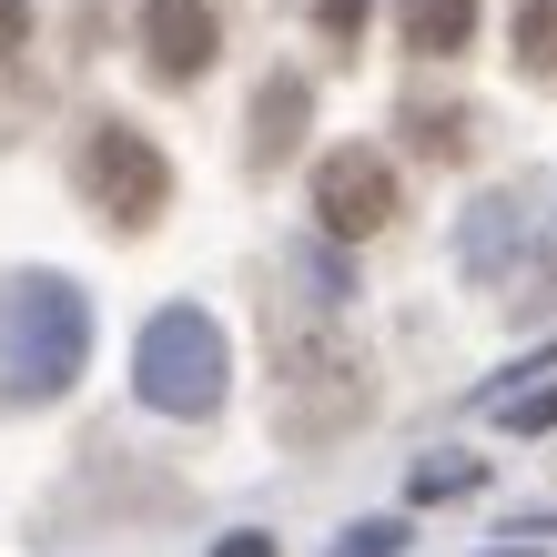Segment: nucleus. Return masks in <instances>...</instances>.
<instances>
[{
  "mask_svg": "<svg viewBox=\"0 0 557 557\" xmlns=\"http://www.w3.org/2000/svg\"><path fill=\"white\" fill-rule=\"evenodd\" d=\"M91 355V305L72 274H11L0 284V406H61Z\"/></svg>",
  "mask_w": 557,
  "mask_h": 557,
  "instance_id": "1",
  "label": "nucleus"
},
{
  "mask_svg": "<svg viewBox=\"0 0 557 557\" xmlns=\"http://www.w3.org/2000/svg\"><path fill=\"white\" fill-rule=\"evenodd\" d=\"M223 375H234V355H223V324L203 305H162L143 324V345H133V396L152 416H183V425H203L223 406Z\"/></svg>",
  "mask_w": 557,
  "mask_h": 557,
  "instance_id": "2",
  "label": "nucleus"
},
{
  "mask_svg": "<svg viewBox=\"0 0 557 557\" xmlns=\"http://www.w3.org/2000/svg\"><path fill=\"white\" fill-rule=\"evenodd\" d=\"M274 385H284V436L294 446H314V436L366 416V375H355L345 335H324V324H274Z\"/></svg>",
  "mask_w": 557,
  "mask_h": 557,
  "instance_id": "3",
  "label": "nucleus"
},
{
  "mask_svg": "<svg viewBox=\"0 0 557 557\" xmlns=\"http://www.w3.org/2000/svg\"><path fill=\"white\" fill-rule=\"evenodd\" d=\"M82 193L122 223V234H152L162 203H173V162H162V143L133 133V122H91V143H82Z\"/></svg>",
  "mask_w": 557,
  "mask_h": 557,
  "instance_id": "4",
  "label": "nucleus"
},
{
  "mask_svg": "<svg viewBox=\"0 0 557 557\" xmlns=\"http://www.w3.org/2000/svg\"><path fill=\"white\" fill-rule=\"evenodd\" d=\"M314 223H324V244L385 234V223H396V173H385V152H366V143L324 152L314 162Z\"/></svg>",
  "mask_w": 557,
  "mask_h": 557,
  "instance_id": "5",
  "label": "nucleus"
},
{
  "mask_svg": "<svg viewBox=\"0 0 557 557\" xmlns=\"http://www.w3.org/2000/svg\"><path fill=\"white\" fill-rule=\"evenodd\" d=\"M213 51H223L213 0H143V61H152V82H173V91L203 82Z\"/></svg>",
  "mask_w": 557,
  "mask_h": 557,
  "instance_id": "6",
  "label": "nucleus"
},
{
  "mask_svg": "<svg viewBox=\"0 0 557 557\" xmlns=\"http://www.w3.org/2000/svg\"><path fill=\"white\" fill-rule=\"evenodd\" d=\"M528 244H537L528 193H486V203H467V223H456V264H467L476 284H507L517 264H528Z\"/></svg>",
  "mask_w": 557,
  "mask_h": 557,
  "instance_id": "7",
  "label": "nucleus"
},
{
  "mask_svg": "<svg viewBox=\"0 0 557 557\" xmlns=\"http://www.w3.org/2000/svg\"><path fill=\"white\" fill-rule=\"evenodd\" d=\"M305 122H314V82L305 72H274L264 91H253V173H274V162L305 143Z\"/></svg>",
  "mask_w": 557,
  "mask_h": 557,
  "instance_id": "8",
  "label": "nucleus"
},
{
  "mask_svg": "<svg viewBox=\"0 0 557 557\" xmlns=\"http://www.w3.org/2000/svg\"><path fill=\"white\" fill-rule=\"evenodd\" d=\"M396 30H406V51L456 61V51L476 41V0H406V11H396Z\"/></svg>",
  "mask_w": 557,
  "mask_h": 557,
  "instance_id": "9",
  "label": "nucleus"
},
{
  "mask_svg": "<svg viewBox=\"0 0 557 557\" xmlns=\"http://www.w3.org/2000/svg\"><path fill=\"white\" fill-rule=\"evenodd\" d=\"M486 486V456H425V467L406 476V497L416 507H446V497H476Z\"/></svg>",
  "mask_w": 557,
  "mask_h": 557,
  "instance_id": "10",
  "label": "nucleus"
},
{
  "mask_svg": "<svg viewBox=\"0 0 557 557\" xmlns=\"http://www.w3.org/2000/svg\"><path fill=\"white\" fill-rule=\"evenodd\" d=\"M517 61L537 82H557V0H517Z\"/></svg>",
  "mask_w": 557,
  "mask_h": 557,
  "instance_id": "11",
  "label": "nucleus"
},
{
  "mask_svg": "<svg viewBox=\"0 0 557 557\" xmlns=\"http://www.w3.org/2000/svg\"><path fill=\"white\" fill-rule=\"evenodd\" d=\"M406 133H416V152H436V162H467V143H476V133H467V112H456V102H436V112L416 102V112H406Z\"/></svg>",
  "mask_w": 557,
  "mask_h": 557,
  "instance_id": "12",
  "label": "nucleus"
},
{
  "mask_svg": "<svg viewBox=\"0 0 557 557\" xmlns=\"http://www.w3.org/2000/svg\"><path fill=\"white\" fill-rule=\"evenodd\" d=\"M497 416H507V436H547V425H557V375H547V385H528V396L497 406Z\"/></svg>",
  "mask_w": 557,
  "mask_h": 557,
  "instance_id": "13",
  "label": "nucleus"
},
{
  "mask_svg": "<svg viewBox=\"0 0 557 557\" xmlns=\"http://www.w3.org/2000/svg\"><path fill=\"white\" fill-rule=\"evenodd\" d=\"M396 547H406L396 517H366V528H345V537H335V557H396Z\"/></svg>",
  "mask_w": 557,
  "mask_h": 557,
  "instance_id": "14",
  "label": "nucleus"
},
{
  "mask_svg": "<svg viewBox=\"0 0 557 557\" xmlns=\"http://www.w3.org/2000/svg\"><path fill=\"white\" fill-rule=\"evenodd\" d=\"M366 21H375V0H314V30H324V41H355Z\"/></svg>",
  "mask_w": 557,
  "mask_h": 557,
  "instance_id": "15",
  "label": "nucleus"
},
{
  "mask_svg": "<svg viewBox=\"0 0 557 557\" xmlns=\"http://www.w3.org/2000/svg\"><path fill=\"white\" fill-rule=\"evenodd\" d=\"M30 41V0H0V51H21Z\"/></svg>",
  "mask_w": 557,
  "mask_h": 557,
  "instance_id": "16",
  "label": "nucleus"
},
{
  "mask_svg": "<svg viewBox=\"0 0 557 557\" xmlns=\"http://www.w3.org/2000/svg\"><path fill=\"white\" fill-rule=\"evenodd\" d=\"M213 557H274V537H253V528H244V537H223Z\"/></svg>",
  "mask_w": 557,
  "mask_h": 557,
  "instance_id": "17",
  "label": "nucleus"
}]
</instances>
